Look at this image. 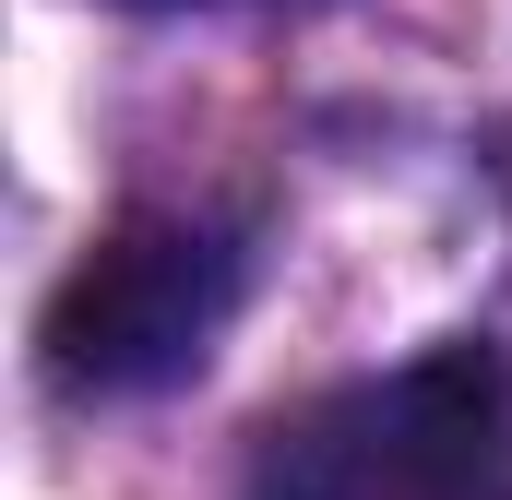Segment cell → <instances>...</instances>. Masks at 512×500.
Wrapping results in <instances>:
<instances>
[{"mask_svg": "<svg viewBox=\"0 0 512 500\" xmlns=\"http://www.w3.org/2000/svg\"><path fill=\"white\" fill-rule=\"evenodd\" d=\"M131 12H191V0H131Z\"/></svg>", "mask_w": 512, "mask_h": 500, "instance_id": "3957f363", "label": "cell"}, {"mask_svg": "<svg viewBox=\"0 0 512 500\" xmlns=\"http://www.w3.org/2000/svg\"><path fill=\"white\" fill-rule=\"evenodd\" d=\"M239 310V250L203 239V227H167V215H131L84 250L48 298V370L72 393H155V381H191L215 358Z\"/></svg>", "mask_w": 512, "mask_h": 500, "instance_id": "7a4b0ae2", "label": "cell"}, {"mask_svg": "<svg viewBox=\"0 0 512 500\" xmlns=\"http://www.w3.org/2000/svg\"><path fill=\"white\" fill-rule=\"evenodd\" d=\"M489 453H501V358L429 346L382 381L274 417L251 453V500H477Z\"/></svg>", "mask_w": 512, "mask_h": 500, "instance_id": "6da1fadb", "label": "cell"}]
</instances>
